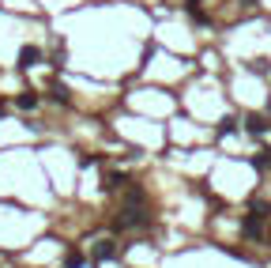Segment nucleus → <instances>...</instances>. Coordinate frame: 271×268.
<instances>
[{"label": "nucleus", "mask_w": 271, "mask_h": 268, "mask_svg": "<svg viewBox=\"0 0 271 268\" xmlns=\"http://www.w3.org/2000/svg\"><path fill=\"white\" fill-rule=\"evenodd\" d=\"M143 223V212H140V204H128L124 208V212L113 219V227H117V231H128V227H140Z\"/></svg>", "instance_id": "1"}, {"label": "nucleus", "mask_w": 271, "mask_h": 268, "mask_svg": "<svg viewBox=\"0 0 271 268\" xmlns=\"http://www.w3.org/2000/svg\"><path fill=\"white\" fill-rule=\"evenodd\" d=\"M38 61H42V50H38V45H23V50H19V68H34Z\"/></svg>", "instance_id": "2"}, {"label": "nucleus", "mask_w": 271, "mask_h": 268, "mask_svg": "<svg viewBox=\"0 0 271 268\" xmlns=\"http://www.w3.org/2000/svg\"><path fill=\"white\" fill-rule=\"evenodd\" d=\"M113 257H117V246L113 242H102L98 250H94V261H113Z\"/></svg>", "instance_id": "3"}, {"label": "nucleus", "mask_w": 271, "mask_h": 268, "mask_svg": "<svg viewBox=\"0 0 271 268\" xmlns=\"http://www.w3.org/2000/svg\"><path fill=\"white\" fill-rule=\"evenodd\" d=\"M15 106H19V110H34V106H38V99H34L31 91H23V94L15 99Z\"/></svg>", "instance_id": "4"}, {"label": "nucleus", "mask_w": 271, "mask_h": 268, "mask_svg": "<svg viewBox=\"0 0 271 268\" xmlns=\"http://www.w3.org/2000/svg\"><path fill=\"white\" fill-rule=\"evenodd\" d=\"M245 234L249 238H260V215H249L245 219Z\"/></svg>", "instance_id": "5"}, {"label": "nucleus", "mask_w": 271, "mask_h": 268, "mask_svg": "<svg viewBox=\"0 0 271 268\" xmlns=\"http://www.w3.org/2000/svg\"><path fill=\"white\" fill-rule=\"evenodd\" d=\"M49 94L57 102H68V87H61V83H49Z\"/></svg>", "instance_id": "6"}, {"label": "nucleus", "mask_w": 271, "mask_h": 268, "mask_svg": "<svg viewBox=\"0 0 271 268\" xmlns=\"http://www.w3.org/2000/svg\"><path fill=\"white\" fill-rule=\"evenodd\" d=\"M234 129H237V125H234V117H222V121H219V136H230Z\"/></svg>", "instance_id": "7"}, {"label": "nucleus", "mask_w": 271, "mask_h": 268, "mask_svg": "<svg viewBox=\"0 0 271 268\" xmlns=\"http://www.w3.org/2000/svg\"><path fill=\"white\" fill-rule=\"evenodd\" d=\"M264 129H267V121H264V117H249V132H256V136H260Z\"/></svg>", "instance_id": "8"}, {"label": "nucleus", "mask_w": 271, "mask_h": 268, "mask_svg": "<svg viewBox=\"0 0 271 268\" xmlns=\"http://www.w3.org/2000/svg\"><path fill=\"white\" fill-rule=\"evenodd\" d=\"M83 264V253H68L64 257V268H79Z\"/></svg>", "instance_id": "9"}, {"label": "nucleus", "mask_w": 271, "mask_h": 268, "mask_svg": "<svg viewBox=\"0 0 271 268\" xmlns=\"http://www.w3.org/2000/svg\"><path fill=\"white\" fill-rule=\"evenodd\" d=\"M121 181H124L121 174H110V178H105V189H121Z\"/></svg>", "instance_id": "10"}, {"label": "nucleus", "mask_w": 271, "mask_h": 268, "mask_svg": "<svg viewBox=\"0 0 271 268\" xmlns=\"http://www.w3.org/2000/svg\"><path fill=\"white\" fill-rule=\"evenodd\" d=\"M188 4H196V0H188Z\"/></svg>", "instance_id": "11"}]
</instances>
